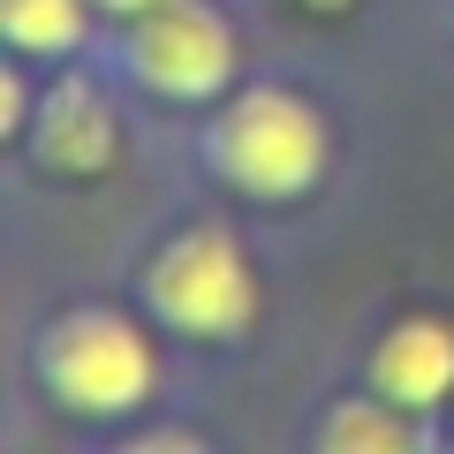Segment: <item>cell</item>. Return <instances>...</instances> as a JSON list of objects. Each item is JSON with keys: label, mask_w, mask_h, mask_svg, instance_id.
Masks as SVG:
<instances>
[{"label": "cell", "mask_w": 454, "mask_h": 454, "mask_svg": "<svg viewBox=\"0 0 454 454\" xmlns=\"http://www.w3.org/2000/svg\"><path fill=\"white\" fill-rule=\"evenodd\" d=\"M152 303H160L167 325L220 340V333H243L250 325L258 288H250L243 250L227 243L220 227H197V235H182L175 250H160V265H152Z\"/></svg>", "instance_id": "obj_2"}, {"label": "cell", "mask_w": 454, "mask_h": 454, "mask_svg": "<svg viewBox=\"0 0 454 454\" xmlns=\"http://www.w3.org/2000/svg\"><path fill=\"white\" fill-rule=\"evenodd\" d=\"M379 394L394 409H439L454 394V333L439 318H409L379 348Z\"/></svg>", "instance_id": "obj_5"}, {"label": "cell", "mask_w": 454, "mask_h": 454, "mask_svg": "<svg viewBox=\"0 0 454 454\" xmlns=\"http://www.w3.org/2000/svg\"><path fill=\"white\" fill-rule=\"evenodd\" d=\"M137 68H145L160 91L175 98H205L227 83V68H235V38L220 31V16L212 8H152L145 31H137Z\"/></svg>", "instance_id": "obj_4"}, {"label": "cell", "mask_w": 454, "mask_h": 454, "mask_svg": "<svg viewBox=\"0 0 454 454\" xmlns=\"http://www.w3.org/2000/svg\"><path fill=\"white\" fill-rule=\"evenodd\" d=\"M402 439H409V424L379 417V409H340V417L325 424V447H379V454H394Z\"/></svg>", "instance_id": "obj_8"}, {"label": "cell", "mask_w": 454, "mask_h": 454, "mask_svg": "<svg viewBox=\"0 0 454 454\" xmlns=\"http://www.w3.org/2000/svg\"><path fill=\"white\" fill-rule=\"evenodd\" d=\"M38 145H46V167H68V175H98V167L114 160V121H106V106H98L83 83H68V91H53Z\"/></svg>", "instance_id": "obj_6"}, {"label": "cell", "mask_w": 454, "mask_h": 454, "mask_svg": "<svg viewBox=\"0 0 454 454\" xmlns=\"http://www.w3.org/2000/svg\"><path fill=\"white\" fill-rule=\"evenodd\" d=\"M310 8H348V0H310Z\"/></svg>", "instance_id": "obj_10"}, {"label": "cell", "mask_w": 454, "mask_h": 454, "mask_svg": "<svg viewBox=\"0 0 454 454\" xmlns=\"http://www.w3.org/2000/svg\"><path fill=\"white\" fill-rule=\"evenodd\" d=\"M220 167L243 190L258 197H295L318 182L325 167V129H318V114L303 106V98L288 91H250L243 106L220 121Z\"/></svg>", "instance_id": "obj_1"}, {"label": "cell", "mask_w": 454, "mask_h": 454, "mask_svg": "<svg viewBox=\"0 0 454 454\" xmlns=\"http://www.w3.org/2000/svg\"><path fill=\"white\" fill-rule=\"evenodd\" d=\"M106 8H121V16H152V8H167V0H106Z\"/></svg>", "instance_id": "obj_9"}, {"label": "cell", "mask_w": 454, "mask_h": 454, "mask_svg": "<svg viewBox=\"0 0 454 454\" xmlns=\"http://www.w3.org/2000/svg\"><path fill=\"white\" fill-rule=\"evenodd\" d=\"M8 16V38L31 53H61L83 38V0H0Z\"/></svg>", "instance_id": "obj_7"}, {"label": "cell", "mask_w": 454, "mask_h": 454, "mask_svg": "<svg viewBox=\"0 0 454 454\" xmlns=\"http://www.w3.org/2000/svg\"><path fill=\"white\" fill-rule=\"evenodd\" d=\"M46 379L76 409H129V402H145V387H152V348L121 318L83 310V318H68L61 333L46 340Z\"/></svg>", "instance_id": "obj_3"}]
</instances>
